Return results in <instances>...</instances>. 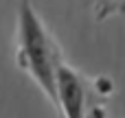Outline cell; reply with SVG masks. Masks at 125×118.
<instances>
[{"label": "cell", "instance_id": "1", "mask_svg": "<svg viewBox=\"0 0 125 118\" xmlns=\"http://www.w3.org/2000/svg\"><path fill=\"white\" fill-rule=\"evenodd\" d=\"M18 20H20V24H18V39H20L18 64L22 70H26L37 81V85L44 90V94L57 107L55 79H57V68L62 64V55L29 2H22Z\"/></svg>", "mask_w": 125, "mask_h": 118}, {"label": "cell", "instance_id": "2", "mask_svg": "<svg viewBox=\"0 0 125 118\" xmlns=\"http://www.w3.org/2000/svg\"><path fill=\"white\" fill-rule=\"evenodd\" d=\"M57 109L62 118H86V85L81 77L64 61L57 68Z\"/></svg>", "mask_w": 125, "mask_h": 118}, {"label": "cell", "instance_id": "3", "mask_svg": "<svg viewBox=\"0 0 125 118\" xmlns=\"http://www.w3.org/2000/svg\"><path fill=\"white\" fill-rule=\"evenodd\" d=\"M99 2H103V4H108V2H112V0H99Z\"/></svg>", "mask_w": 125, "mask_h": 118}]
</instances>
